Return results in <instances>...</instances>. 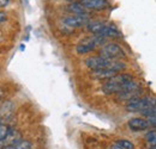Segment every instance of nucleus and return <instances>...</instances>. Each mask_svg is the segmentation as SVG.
<instances>
[{
  "mask_svg": "<svg viewBox=\"0 0 156 149\" xmlns=\"http://www.w3.org/2000/svg\"><path fill=\"white\" fill-rule=\"evenodd\" d=\"M142 113V116H144V117H147V118H150V117H155V106H153V108H148V109H144L143 111H140Z\"/></svg>",
  "mask_w": 156,
  "mask_h": 149,
  "instance_id": "6ab92c4d",
  "label": "nucleus"
},
{
  "mask_svg": "<svg viewBox=\"0 0 156 149\" xmlns=\"http://www.w3.org/2000/svg\"><path fill=\"white\" fill-rule=\"evenodd\" d=\"M1 123H2V118L0 117V124H1Z\"/></svg>",
  "mask_w": 156,
  "mask_h": 149,
  "instance_id": "a878e982",
  "label": "nucleus"
},
{
  "mask_svg": "<svg viewBox=\"0 0 156 149\" xmlns=\"http://www.w3.org/2000/svg\"><path fill=\"white\" fill-rule=\"evenodd\" d=\"M145 140H147V142H148L151 147H155V144H156V131L155 130L149 131V132L145 135Z\"/></svg>",
  "mask_w": 156,
  "mask_h": 149,
  "instance_id": "a211bd4d",
  "label": "nucleus"
},
{
  "mask_svg": "<svg viewBox=\"0 0 156 149\" xmlns=\"http://www.w3.org/2000/svg\"><path fill=\"white\" fill-rule=\"evenodd\" d=\"M33 148V144L29 140H22L18 143H16L15 146H11L6 149H31Z\"/></svg>",
  "mask_w": 156,
  "mask_h": 149,
  "instance_id": "dca6fc26",
  "label": "nucleus"
},
{
  "mask_svg": "<svg viewBox=\"0 0 156 149\" xmlns=\"http://www.w3.org/2000/svg\"><path fill=\"white\" fill-rule=\"evenodd\" d=\"M109 149H121L119 146H117V144H113V146H111V148Z\"/></svg>",
  "mask_w": 156,
  "mask_h": 149,
  "instance_id": "b1692460",
  "label": "nucleus"
},
{
  "mask_svg": "<svg viewBox=\"0 0 156 149\" xmlns=\"http://www.w3.org/2000/svg\"><path fill=\"white\" fill-rule=\"evenodd\" d=\"M80 4L87 10H94V11H101L108 7L107 0H80Z\"/></svg>",
  "mask_w": 156,
  "mask_h": 149,
  "instance_id": "0eeeda50",
  "label": "nucleus"
},
{
  "mask_svg": "<svg viewBox=\"0 0 156 149\" xmlns=\"http://www.w3.org/2000/svg\"><path fill=\"white\" fill-rule=\"evenodd\" d=\"M100 56L109 58V60H120L125 57V51L124 49L117 44V43H106L101 47L100 49Z\"/></svg>",
  "mask_w": 156,
  "mask_h": 149,
  "instance_id": "20e7f679",
  "label": "nucleus"
},
{
  "mask_svg": "<svg viewBox=\"0 0 156 149\" xmlns=\"http://www.w3.org/2000/svg\"><path fill=\"white\" fill-rule=\"evenodd\" d=\"M98 35H100L101 37L106 38V39H108V38L121 37V34L119 32V30H118L115 26H113V25H105L103 29L101 30V32H100Z\"/></svg>",
  "mask_w": 156,
  "mask_h": 149,
  "instance_id": "1a4fd4ad",
  "label": "nucleus"
},
{
  "mask_svg": "<svg viewBox=\"0 0 156 149\" xmlns=\"http://www.w3.org/2000/svg\"><path fill=\"white\" fill-rule=\"evenodd\" d=\"M138 90H140V85L133 80L122 84H111L106 81L102 86V92L105 94H118L124 91H138Z\"/></svg>",
  "mask_w": 156,
  "mask_h": 149,
  "instance_id": "f03ea898",
  "label": "nucleus"
},
{
  "mask_svg": "<svg viewBox=\"0 0 156 149\" xmlns=\"http://www.w3.org/2000/svg\"><path fill=\"white\" fill-rule=\"evenodd\" d=\"M139 91L140 90H138V91H124V92H120V93L117 94V100L129 103L130 100L139 97Z\"/></svg>",
  "mask_w": 156,
  "mask_h": 149,
  "instance_id": "f8f14e48",
  "label": "nucleus"
},
{
  "mask_svg": "<svg viewBox=\"0 0 156 149\" xmlns=\"http://www.w3.org/2000/svg\"><path fill=\"white\" fill-rule=\"evenodd\" d=\"M147 121H148L149 128H150V127H151V128H155V125H156V119H155V117H150V118H148Z\"/></svg>",
  "mask_w": 156,
  "mask_h": 149,
  "instance_id": "412c9836",
  "label": "nucleus"
},
{
  "mask_svg": "<svg viewBox=\"0 0 156 149\" xmlns=\"http://www.w3.org/2000/svg\"><path fill=\"white\" fill-rule=\"evenodd\" d=\"M106 24L105 23H102V22H100V20H90L88 24H87V30L90 32V34H93V35H98L100 32H101V30L103 29V26H105Z\"/></svg>",
  "mask_w": 156,
  "mask_h": 149,
  "instance_id": "9b49d317",
  "label": "nucleus"
},
{
  "mask_svg": "<svg viewBox=\"0 0 156 149\" xmlns=\"http://www.w3.org/2000/svg\"><path fill=\"white\" fill-rule=\"evenodd\" d=\"M129 128L132 131H142L145 129H149V124L148 121L145 118H140V117H136V118H131L127 123Z\"/></svg>",
  "mask_w": 156,
  "mask_h": 149,
  "instance_id": "6e6552de",
  "label": "nucleus"
},
{
  "mask_svg": "<svg viewBox=\"0 0 156 149\" xmlns=\"http://www.w3.org/2000/svg\"><path fill=\"white\" fill-rule=\"evenodd\" d=\"M117 74L115 72L111 71V69H107V68H102V69H96V71H91V78L93 79H96V80H108L111 79L112 76Z\"/></svg>",
  "mask_w": 156,
  "mask_h": 149,
  "instance_id": "9d476101",
  "label": "nucleus"
},
{
  "mask_svg": "<svg viewBox=\"0 0 156 149\" xmlns=\"http://www.w3.org/2000/svg\"><path fill=\"white\" fill-rule=\"evenodd\" d=\"M67 11L71 12L72 15H88L87 8L80 2H71L67 6Z\"/></svg>",
  "mask_w": 156,
  "mask_h": 149,
  "instance_id": "4468645a",
  "label": "nucleus"
},
{
  "mask_svg": "<svg viewBox=\"0 0 156 149\" xmlns=\"http://www.w3.org/2000/svg\"><path fill=\"white\" fill-rule=\"evenodd\" d=\"M6 20V13L4 11H0V24Z\"/></svg>",
  "mask_w": 156,
  "mask_h": 149,
  "instance_id": "5701e85b",
  "label": "nucleus"
},
{
  "mask_svg": "<svg viewBox=\"0 0 156 149\" xmlns=\"http://www.w3.org/2000/svg\"><path fill=\"white\" fill-rule=\"evenodd\" d=\"M62 22L66 26L71 29H78V28L87 26V24L90 22V17H89V13L88 15H71V16L62 18Z\"/></svg>",
  "mask_w": 156,
  "mask_h": 149,
  "instance_id": "39448f33",
  "label": "nucleus"
},
{
  "mask_svg": "<svg viewBox=\"0 0 156 149\" xmlns=\"http://www.w3.org/2000/svg\"><path fill=\"white\" fill-rule=\"evenodd\" d=\"M84 65L91 69V71H96V69H102V68H107L111 69L113 72H121L126 68V65L121 61V60H109L102 56H90L88 58L84 60Z\"/></svg>",
  "mask_w": 156,
  "mask_h": 149,
  "instance_id": "f257e3e1",
  "label": "nucleus"
},
{
  "mask_svg": "<svg viewBox=\"0 0 156 149\" xmlns=\"http://www.w3.org/2000/svg\"><path fill=\"white\" fill-rule=\"evenodd\" d=\"M9 4H10V0H0V8L6 7Z\"/></svg>",
  "mask_w": 156,
  "mask_h": 149,
  "instance_id": "4be33fe9",
  "label": "nucleus"
},
{
  "mask_svg": "<svg viewBox=\"0 0 156 149\" xmlns=\"http://www.w3.org/2000/svg\"><path fill=\"white\" fill-rule=\"evenodd\" d=\"M130 80H133L131 75L117 73L114 76H112L111 79H108L107 82H111V84H122V82H126V81H130Z\"/></svg>",
  "mask_w": 156,
  "mask_h": 149,
  "instance_id": "2eb2a0df",
  "label": "nucleus"
},
{
  "mask_svg": "<svg viewBox=\"0 0 156 149\" xmlns=\"http://www.w3.org/2000/svg\"><path fill=\"white\" fill-rule=\"evenodd\" d=\"M155 106V99L151 97H138L130 100L126 104V110L129 112H140L144 109Z\"/></svg>",
  "mask_w": 156,
  "mask_h": 149,
  "instance_id": "7ed1b4c3",
  "label": "nucleus"
},
{
  "mask_svg": "<svg viewBox=\"0 0 156 149\" xmlns=\"http://www.w3.org/2000/svg\"><path fill=\"white\" fill-rule=\"evenodd\" d=\"M22 140V132L16 129H11L4 138L0 140V149H6L11 146H15Z\"/></svg>",
  "mask_w": 156,
  "mask_h": 149,
  "instance_id": "423d86ee",
  "label": "nucleus"
},
{
  "mask_svg": "<svg viewBox=\"0 0 156 149\" xmlns=\"http://www.w3.org/2000/svg\"><path fill=\"white\" fill-rule=\"evenodd\" d=\"M1 98H2V92H1V90H0V100H1Z\"/></svg>",
  "mask_w": 156,
  "mask_h": 149,
  "instance_id": "393cba45",
  "label": "nucleus"
},
{
  "mask_svg": "<svg viewBox=\"0 0 156 149\" xmlns=\"http://www.w3.org/2000/svg\"><path fill=\"white\" fill-rule=\"evenodd\" d=\"M115 144L119 146L121 149H135V146L129 140H117Z\"/></svg>",
  "mask_w": 156,
  "mask_h": 149,
  "instance_id": "f3484780",
  "label": "nucleus"
},
{
  "mask_svg": "<svg viewBox=\"0 0 156 149\" xmlns=\"http://www.w3.org/2000/svg\"><path fill=\"white\" fill-rule=\"evenodd\" d=\"M15 111V104L11 100H6L2 103L1 108H0V117H10Z\"/></svg>",
  "mask_w": 156,
  "mask_h": 149,
  "instance_id": "ddd939ff",
  "label": "nucleus"
},
{
  "mask_svg": "<svg viewBox=\"0 0 156 149\" xmlns=\"http://www.w3.org/2000/svg\"><path fill=\"white\" fill-rule=\"evenodd\" d=\"M11 130V127L10 125H7V124H0V140L1 138H4L7 134H9V131Z\"/></svg>",
  "mask_w": 156,
  "mask_h": 149,
  "instance_id": "aec40b11",
  "label": "nucleus"
}]
</instances>
